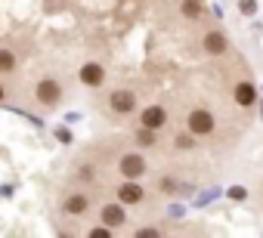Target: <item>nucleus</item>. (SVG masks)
<instances>
[{
  "label": "nucleus",
  "instance_id": "f257e3e1",
  "mask_svg": "<svg viewBox=\"0 0 263 238\" xmlns=\"http://www.w3.org/2000/svg\"><path fill=\"white\" fill-rule=\"evenodd\" d=\"M118 173H121L124 180H140V176L146 173V158H143L140 152L124 155V158L118 161Z\"/></svg>",
  "mask_w": 263,
  "mask_h": 238
},
{
  "label": "nucleus",
  "instance_id": "f03ea898",
  "mask_svg": "<svg viewBox=\"0 0 263 238\" xmlns=\"http://www.w3.org/2000/svg\"><path fill=\"white\" fill-rule=\"evenodd\" d=\"M214 127H217V121H214V114L208 108L189 111V130H192V136H208V133H214Z\"/></svg>",
  "mask_w": 263,
  "mask_h": 238
},
{
  "label": "nucleus",
  "instance_id": "7ed1b4c3",
  "mask_svg": "<svg viewBox=\"0 0 263 238\" xmlns=\"http://www.w3.org/2000/svg\"><path fill=\"white\" fill-rule=\"evenodd\" d=\"M108 105H111V111H118V114H130L137 108V93L134 90H115L111 96H108Z\"/></svg>",
  "mask_w": 263,
  "mask_h": 238
},
{
  "label": "nucleus",
  "instance_id": "20e7f679",
  "mask_svg": "<svg viewBox=\"0 0 263 238\" xmlns=\"http://www.w3.org/2000/svg\"><path fill=\"white\" fill-rule=\"evenodd\" d=\"M34 93H37V102H44V105H56V102H59V96H62V87H59V81L44 77V81H37Z\"/></svg>",
  "mask_w": 263,
  "mask_h": 238
},
{
  "label": "nucleus",
  "instance_id": "39448f33",
  "mask_svg": "<svg viewBox=\"0 0 263 238\" xmlns=\"http://www.w3.org/2000/svg\"><path fill=\"white\" fill-rule=\"evenodd\" d=\"M140 124L149 127V130H161V127L167 124V111H164L161 105H149V108L140 114Z\"/></svg>",
  "mask_w": 263,
  "mask_h": 238
},
{
  "label": "nucleus",
  "instance_id": "423d86ee",
  "mask_svg": "<svg viewBox=\"0 0 263 238\" xmlns=\"http://www.w3.org/2000/svg\"><path fill=\"white\" fill-rule=\"evenodd\" d=\"M146 198V192H143V186L137 183V180H127L121 189H118V201L121 204H140Z\"/></svg>",
  "mask_w": 263,
  "mask_h": 238
},
{
  "label": "nucleus",
  "instance_id": "0eeeda50",
  "mask_svg": "<svg viewBox=\"0 0 263 238\" xmlns=\"http://www.w3.org/2000/svg\"><path fill=\"white\" fill-rule=\"evenodd\" d=\"M87 207H90V195H84V192H71V195H65V201H62V210L71 213V216L87 213Z\"/></svg>",
  "mask_w": 263,
  "mask_h": 238
},
{
  "label": "nucleus",
  "instance_id": "6e6552de",
  "mask_svg": "<svg viewBox=\"0 0 263 238\" xmlns=\"http://www.w3.org/2000/svg\"><path fill=\"white\" fill-rule=\"evenodd\" d=\"M99 216H102V223H105V226H111V229H121V226L127 223V213H124V204H105Z\"/></svg>",
  "mask_w": 263,
  "mask_h": 238
},
{
  "label": "nucleus",
  "instance_id": "1a4fd4ad",
  "mask_svg": "<svg viewBox=\"0 0 263 238\" xmlns=\"http://www.w3.org/2000/svg\"><path fill=\"white\" fill-rule=\"evenodd\" d=\"M105 81V68L99 65V62H87L84 68H81V84H87V87H99Z\"/></svg>",
  "mask_w": 263,
  "mask_h": 238
},
{
  "label": "nucleus",
  "instance_id": "9d476101",
  "mask_svg": "<svg viewBox=\"0 0 263 238\" xmlns=\"http://www.w3.org/2000/svg\"><path fill=\"white\" fill-rule=\"evenodd\" d=\"M232 96H235V102H238L241 108H248V105H254V102H257V87H254L251 81H241V84H235Z\"/></svg>",
  "mask_w": 263,
  "mask_h": 238
},
{
  "label": "nucleus",
  "instance_id": "9b49d317",
  "mask_svg": "<svg viewBox=\"0 0 263 238\" xmlns=\"http://www.w3.org/2000/svg\"><path fill=\"white\" fill-rule=\"evenodd\" d=\"M226 47H229L226 34H220V31H211V34H204V50H208L211 56H223V53H226Z\"/></svg>",
  "mask_w": 263,
  "mask_h": 238
},
{
  "label": "nucleus",
  "instance_id": "f8f14e48",
  "mask_svg": "<svg viewBox=\"0 0 263 238\" xmlns=\"http://www.w3.org/2000/svg\"><path fill=\"white\" fill-rule=\"evenodd\" d=\"M180 10H183L186 19H198V16H201V0H183Z\"/></svg>",
  "mask_w": 263,
  "mask_h": 238
},
{
  "label": "nucleus",
  "instance_id": "ddd939ff",
  "mask_svg": "<svg viewBox=\"0 0 263 238\" xmlns=\"http://www.w3.org/2000/svg\"><path fill=\"white\" fill-rule=\"evenodd\" d=\"M16 71V56L10 50H0V74H10Z\"/></svg>",
  "mask_w": 263,
  "mask_h": 238
},
{
  "label": "nucleus",
  "instance_id": "4468645a",
  "mask_svg": "<svg viewBox=\"0 0 263 238\" xmlns=\"http://www.w3.org/2000/svg\"><path fill=\"white\" fill-rule=\"evenodd\" d=\"M155 133H158V130H149V127H143V124H140V130H137L140 146H155Z\"/></svg>",
  "mask_w": 263,
  "mask_h": 238
},
{
  "label": "nucleus",
  "instance_id": "2eb2a0df",
  "mask_svg": "<svg viewBox=\"0 0 263 238\" xmlns=\"http://www.w3.org/2000/svg\"><path fill=\"white\" fill-rule=\"evenodd\" d=\"M238 13L241 16H254L257 13V0H238Z\"/></svg>",
  "mask_w": 263,
  "mask_h": 238
},
{
  "label": "nucleus",
  "instance_id": "dca6fc26",
  "mask_svg": "<svg viewBox=\"0 0 263 238\" xmlns=\"http://www.w3.org/2000/svg\"><path fill=\"white\" fill-rule=\"evenodd\" d=\"M177 149H195V140H192V130H189V136H186V133H180V136H177Z\"/></svg>",
  "mask_w": 263,
  "mask_h": 238
},
{
  "label": "nucleus",
  "instance_id": "f3484780",
  "mask_svg": "<svg viewBox=\"0 0 263 238\" xmlns=\"http://www.w3.org/2000/svg\"><path fill=\"white\" fill-rule=\"evenodd\" d=\"M229 198H232V201H245V198H248V189H245V186H232V189H229Z\"/></svg>",
  "mask_w": 263,
  "mask_h": 238
},
{
  "label": "nucleus",
  "instance_id": "a211bd4d",
  "mask_svg": "<svg viewBox=\"0 0 263 238\" xmlns=\"http://www.w3.org/2000/svg\"><path fill=\"white\" fill-rule=\"evenodd\" d=\"M90 235H93V238H108V235H111V226H99V229H90Z\"/></svg>",
  "mask_w": 263,
  "mask_h": 238
},
{
  "label": "nucleus",
  "instance_id": "6ab92c4d",
  "mask_svg": "<svg viewBox=\"0 0 263 238\" xmlns=\"http://www.w3.org/2000/svg\"><path fill=\"white\" fill-rule=\"evenodd\" d=\"M158 229H137V238H158Z\"/></svg>",
  "mask_w": 263,
  "mask_h": 238
},
{
  "label": "nucleus",
  "instance_id": "aec40b11",
  "mask_svg": "<svg viewBox=\"0 0 263 238\" xmlns=\"http://www.w3.org/2000/svg\"><path fill=\"white\" fill-rule=\"evenodd\" d=\"M158 186H161V192H174V189H177V183H174V180H161Z\"/></svg>",
  "mask_w": 263,
  "mask_h": 238
},
{
  "label": "nucleus",
  "instance_id": "412c9836",
  "mask_svg": "<svg viewBox=\"0 0 263 238\" xmlns=\"http://www.w3.org/2000/svg\"><path fill=\"white\" fill-rule=\"evenodd\" d=\"M56 136H59V140H62V143H71V133H68V130H65V127H59V130H56Z\"/></svg>",
  "mask_w": 263,
  "mask_h": 238
},
{
  "label": "nucleus",
  "instance_id": "4be33fe9",
  "mask_svg": "<svg viewBox=\"0 0 263 238\" xmlns=\"http://www.w3.org/2000/svg\"><path fill=\"white\" fill-rule=\"evenodd\" d=\"M81 180H93V167H81Z\"/></svg>",
  "mask_w": 263,
  "mask_h": 238
},
{
  "label": "nucleus",
  "instance_id": "5701e85b",
  "mask_svg": "<svg viewBox=\"0 0 263 238\" xmlns=\"http://www.w3.org/2000/svg\"><path fill=\"white\" fill-rule=\"evenodd\" d=\"M0 99H4V87H0Z\"/></svg>",
  "mask_w": 263,
  "mask_h": 238
}]
</instances>
